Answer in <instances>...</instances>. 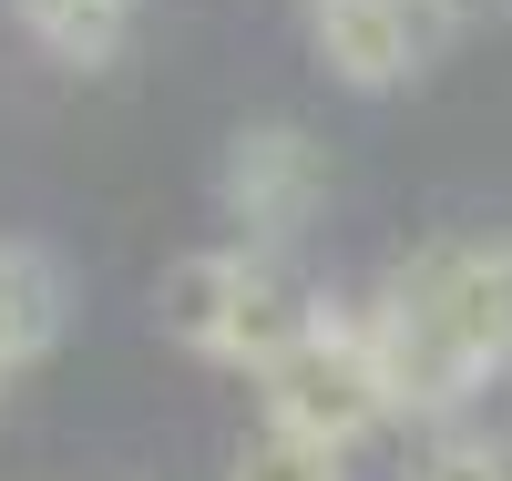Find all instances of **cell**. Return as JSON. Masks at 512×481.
Here are the masks:
<instances>
[{"mask_svg": "<svg viewBox=\"0 0 512 481\" xmlns=\"http://www.w3.org/2000/svg\"><path fill=\"white\" fill-rule=\"evenodd\" d=\"M431 11H451V21H492V11H512V0H431Z\"/></svg>", "mask_w": 512, "mask_h": 481, "instance_id": "30bf717a", "label": "cell"}, {"mask_svg": "<svg viewBox=\"0 0 512 481\" xmlns=\"http://www.w3.org/2000/svg\"><path fill=\"white\" fill-rule=\"evenodd\" d=\"M359 328H369L390 410H461L492 369H512V236L431 246L390 267Z\"/></svg>", "mask_w": 512, "mask_h": 481, "instance_id": "6da1fadb", "label": "cell"}, {"mask_svg": "<svg viewBox=\"0 0 512 481\" xmlns=\"http://www.w3.org/2000/svg\"><path fill=\"white\" fill-rule=\"evenodd\" d=\"M216 205L246 246H287L308 215L328 205V154L318 134H297V123H246L226 144V174H216Z\"/></svg>", "mask_w": 512, "mask_h": 481, "instance_id": "3957f363", "label": "cell"}, {"mask_svg": "<svg viewBox=\"0 0 512 481\" xmlns=\"http://www.w3.org/2000/svg\"><path fill=\"white\" fill-rule=\"evenodd\" d=\"M62 318H72L62 267H52L41 246H0V369L41 359V348L62 338Z\"/></svg>", "mask_w": 512, "mask_h": 481, "instance_id": "8992f818", "label": "cell"}, {"mask_svg": "<svg viewBox=\"0 0 512 481\" xmlns=\"http://www.w3.org/2000/svg\"><path fill=\"white\" fill-rule=\"evenodd\" d=\"M11 21L41 41L52 62H113L123 52V31H134V0H11Z\"/></svg>", "mask_w": 512, "mask_h": 481, "instance_id": "52a82bcc", "label": "cell"}, {"mask_svg": "<svg viewBox=\"0 0 512 481\" xmlns=\"http://www.w3.org/2000/svg\"><path fill=\"white\" fill-rule=\"evenodd\" d=\"M308 41L349 93H400L420 72V0H308Z\"/></svg>", "mask_w": 512, "mask_h": 481, "instance_id": "277c9868", "label": "cell"}, {"mask_svg": "<svg viewBox=\"0 0 512 481\" xmlns=\"http://www.w3.org/2000/svg\"><path fill=\"white\" fill-rule=\"evenodd\" d=\"M338 461L349 451H328V441H297V430H256V441L236 451V481H338Z\"/></svg>", "mask_w": 512, "mask_h": 481, "instance_id": "ba28073f", "label": "cell"}, {"mask_svg": "<svg viewBox=\"0 0 512 481\" xmlns=\"http://www.w3.org/2000/svg\"><path fill=\"white\" fill-rule=\"evenodd\" d=\"M410 481H512V451L482 441V430H451V441H431L410 461Z\"/></svg>", "mask_w": 512, "mask_h": 481, "instance_id": "9c48e42d", "label": "cell"}, {"mask_svg": "<svg viewBox=\"0 0 512 481\" xmlns=\"http://www.w3.org/2000/svg\"><path fill=\"white\" fill-rule=\"evenodd\" d=\"M256 379H267V420L297 430V441H328V451H349V441H369V430L390 420V389H379L369 328L338 318V308H318Z\"/></svg>", "mask_w": 512, "mask_h": 481, "instance_id": "7a4b0ae2", "label": "cell"}, {"mask_svg": "<svg viewBox=\"0 0 512 481\" xmlns=\"http://www.w3.org/2000/svg\"><path fill=\"white\" fill-rule=\"evenodd\" d=\"M236 297H246V246H195L154 277V318L195 359H236Z\"/></svg>", "mask_w": 512, "mask_h": 481, "instance_id": "5b68a950", "label": "cell"}]
</instances>
